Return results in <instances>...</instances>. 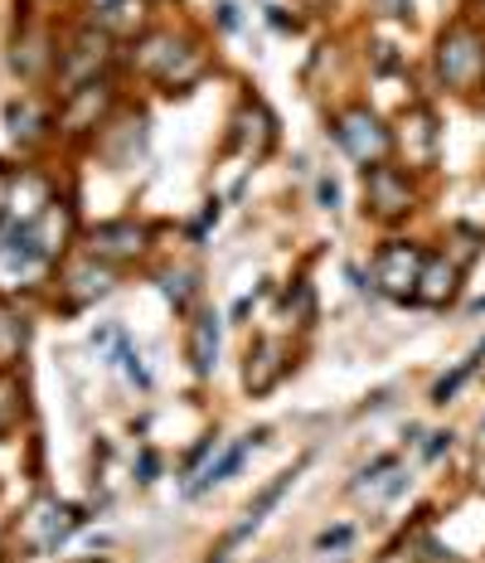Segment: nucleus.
I'll return each instance as SVG.
<instances>
[{"mask_svg":"<svg viewBox=\"0 0 485 563\" xmlns=\"http://www.w3.org/2000/svg\"><path fill=\"white\" fill-rule=\"evenodd\" d=\"M25 340H30V321L15 307L0 301V369H10L20 355H25Z\"/></svg>","mask_w":485,"mask_h":563,"instance_id":"a211bd4d","label":"nucleus"},{"mask_svg":"<svg viewBox=\"0 0 485 563\" xmlns=\"http://www.w3.org/2000/svg\"><path fill=\"white\" fill-rule=\"evenodd\" d=\"M301 472H306V456H301V462H297V466H287V472H282V476H277V481H272V486L263 490V496H257V500H253V506H247V515H243V520H239V525H233L229 544H243V539H247V534H253V530H257V525H263V520H267V510H272V506H277V500H282V496H287V490H291V486H297V476H301Z\"/></svg>","mask_w":485,"mask_h":563,"instance_id":"f3484780","label":"nucleus"},{"mask_svg":"<svg viewBox=\"0 0 485 563\" xmlns=\"http://www.w3.org/2000/svg\"><path fill=\"white\" fill-rule=\"evenodd\" d=\"M136 68L141 74H151V78H161V84L175 92V88L195 84V78L205 74V54H199L195 44L175 40L170 30H156V34H146V40L136 44Z\"/></svg>","mask_w":485,"mask_h":563,"instance_id":"f03ea898","label":"nucleus"},{"mask_svg":"<svg viewBox=\"0 0 485 563\" xmlns=\"http://www.w3.org/2000/svg\"><path fill=\"white\" fill-rule=\"evenodd\" d=\"M112 102H117V92H112L108 78H92V84L64 92V108H58V132H68V136L92 132V126L108 122Z\"/></svg>","mask_w":485,"mask_h":563,"instance_id":"1a4fd4ad","label":"nucleus"},{"mask_svg":"<svg viewBox=\"0 0 485 563\" xmlns=\"http://www.w3.org/2000/svg\"><path fill=\"white\" fill-rule=\"evenodd\" d=\"M5 122H10V136L15 141H34V132H40V117H34V108H25V102H10V112H5Z\"/></svg>","mask_w":485,"mask_h":563,"instance_id":"4be33fe9","label":"nucleus"},{"mask_svg":"<svg viewBox=\"0 0 485 563\" xmlns=\"http://www.w3.org/2000/svg\"><path fill=\"white\" fill-rule=\"evenodd\" d=\"M461 291V263H452L447 253H428V263H422V277H418V297L422 307H447Z\"/></svg>","mask_w":485,"mask_h":563,"instance_id":"4468645a","label":"nucleus"},{"mask_svg":"<svg viewBox=\"0 0 485 563\" xmlns=\"http://www.w3.org/2000/svg\"><path fill=\"white\" fill-rule=\"evenodd\" d=\"M432 438H437V442H428V462H437V456L452 448V432H432Z\"/></svg>","mask_w":485,"mask_h":563,"instance_id":"cd10ccee","label":"nucleus"},{"mask_svg":"<svg viewBox=\"0 0 485 563\" xmlns=\"http://www.w3.org/2000/svg\"><path fill=\"white\" fill-rule=\"evenodd\" d=\"M335 141H340V151L354 161V166H364V170H374V166H384L388 156H394V132H388L384 122L370 112V108H345L335 117Z\"/></svg>","mask_w":485,"mask_h":563,"instance_id":"20e7f679","label":"nucleus"},{"mask_svg":"<svg viewBox=\"0 0 485 563\" xmlns=\"http://www.w3.org/2000/svg\"><path fill=\"white\" fill-rule=\"evenodd\" d=\"M437 74L447 88L471 92L485 84V34L471 25H452L437 40Z\"/></svg>","mask_w":485,"mask_h":563,"instance_id":"7ed1b4c3","label":"nucleus"},{"mask_svg":"<svg viewBox=\"0 0 485 563\" xmlns=\"http://www.w3.org/2000/svg\"><path fill=\"white\" fill-rule=\"evenodd\" d=\"M108 58H112V34L102 25H88V30H78L74 40H68V49H58L54 78L64 84V92H74L82 84H92V78H102Z\"/></svg>","mask_w":485,"mask_h":563,"instance_id":"423d86ee","label":"nucleus"},{"mask_svg":"<svg viewBox=\"0 0 485 563\" xmlns=\"http://www.w3.org/2000/svg\"><path fill=\"white\" fill-rule=\"evenodd\" d=\"M151 233L136 224V219H112V224H98L88 233V257H98V263H136L141 253L151 249Z\"/></svg>","mask_w":485,"mask_h":563,"instance_id":"9d476101","label":"nucleus"},{"mask_svg":"<svg viewBox=\"0 0 485 563\" xmlns=\"http://www.w3.org/2000/svg\"><path fill=\"white\" fill-rule=\"evenodd\" d=\"M263 442H267V432H247L243 442H233V448H223V452H219V462L199 466L195 481H185V496H189V500L209 496V490L223 486V481H229V476H233V472H239V466L247 462V452H253V448H263Z\"/></svg>","mask_w":485,"mask_h":563,"instance_id":"ddd939ff","label":"nucleus"},{"mask_svg":"<svg viewBox=\"0 0 485 563\" xmlns=\"http://www.w3.org/2000/svg\"><path fill=\"white\" fill-rule=\"evenodd\" d=\"M141 486H151V481H156V452H141Z\"/></svg>","mask_w":485,"mask_h":563,"instance_id":"bb28decb","label":"nucleus"},{"mask_svg":"<svg viewBox=\"0 0 485 563\" xmlns=\"http://www.w3.org/2000/svg\"><path fill=\"white\" fill-rule=\"evenodd\" d=\"M272 141H277V126H272V117L263 102H243L239 117H233V132H229V151H239L247 161H263L272 151Z\"/></svg>","mask_w":485,"mask_h":563,"instance_id":"f8f14e48","label":"nucleus"},{"mask_svg":"<svg viewBox=\"0 0 485 563\" xmlns=\"http://www.w3.org/2000/svg\"><path fill=\"white\" fill-rule=\"evenodd\" d=\"M98 25L108 34H126L141 25V0H117V5H102L98 10Z\"/></svg>","mask_w":485,"mask_h":563,"instance_id":"aec40b11","label":"nucleus"},{"mask_svg":"<svg viewBox=\"0 0 485 563\" xmlns=\"http://www.w3.org/2000/svg\"><path fill=\"white\" fill-rule=\"evenodd\" d=\"M214 448H219V438H205V442H199V448H195V452H189V456H185V472H189V476H195V472H199V462H205V456H209V452H214Z\"/></svg>","mask_w":485,"mask_h":563,"instance_id":"a878e982","label":"nucleus"},{"mask_svg":"<svg viewBox=\"0 0 485 563\" xmlns=\"http://www.w3.org/2000/svg\"><path fill=\"white\" fill-rule=\"evenodd\" d=\"M214 563H223V559H214Z\"/></svg>","mask_w":485,"mask_h":563,"instance_id":"2f4dec72","label":"nucleus"},{"mask_svg":"<svg viewBox=\"0 0 485 563\" xmlns=\"http://www.w3.org/2000/svg\"><path fill=\"white\" fill-rule=\"evenodd\" d=\"M219 345H223V321L214 311H199L189 321V360H195V374L209 379L219 369Z\"/></svg>","mask_w":485,"mask_h":563,"instance_id":"dca6fc26","label":"nucleus"},{"mask_svg":"<svg viewBox=\"0 0 485 563\" xmlns=\"http://www.w3.org/2000/svg\"><path fill=\"white\" fill-rule=\"evenodd\" d=\"M82 525V510L64 506V500H34L30 515L20 520V534H25V544L34 549V554H54L58 544H68V534H74Z\"/></svg>","mask_w":485,"mask_h":563,"instance_id":"6e6552de","label":"nucleus"},{"mask_svg":"<svg viewBox=\"0 0 485 563\" xmlns=\"http://www.w3.org/2000/svg\"><path fill=\"white\" fill-rule=\"evenodd\" d=\"M350 539H354L350 525H335V530H326L321 539H316V549H321V554H330V549H350Z\"/></svg>","mask_w":485,"mask_h":563,"instance_id":"b1692460","label":"nucleus"},{"mask_svg":"<svg viewBox=\"0 0 485 563\" xmlns=\"http://www.w3.org/2000/svg\"><path fill=\"white\" fill-rule=\"evenodd\" d=\"M422 263H428V253H422L418 243H404V239L384 243V249L374 253V263H370L374 291H384L388 301H412V297H418Z\"/></svg>","mask_w":485,"mask_h":563,"instance_id":"39448f33","label":"nucleus"},{"mask_svg":"<svg viewBox=\"0 0 485 563\" xmlns=\"http://www.w3.org/2000/svg\"><path fill=\"white\" fill-rule=\"evenodd\" d=\"M316 195H321V209H335V205H340V185L330 180V175H321V180H316Z\"/></svg>","mask_w":485,"mask_h":563,"instance_id":"393cba45","label":"nucleus"},{"mask_svg":"<svg viewBox=\"0 0 485 563\" xmlns=\"http://www.w3.org/2000/svg\"><path fill=\"white\" fill-rule=\"evenodd\" d=\"M49 263L54 257L44 249V239L34 224H20V219H5V224H0V291L34 287Z\"/></svg>","mask_w":485,"mask_h":563,"instance_id":"f257e3e1","label":"nucleus"},{"mask_svg":"<svg viewBox=\"0 0 485 563\" xmlns=\"http://www.w3.org/2000/svg\"><path fill=\"white\" fill-rule=\"evenodd\" d=\"M481 438H485V418H481Z\"/></svg>","mask_w":485,"mask_h":563,"instance_id":"7c9ffc66","label":"nucleus"},{"mask_svg":"<svg viewBox=\"0 0 485 563\" xmlns=\"http://www.w3.org/2000/svg\"><path fill=\"white\" fill-rule=\"evenodd\" d=\"M161 291L175 301L180 311H189V273H165L161 277Z\"/></svg>","mask_w":485,"mask_h":563,"instance_id":"5701e85b","label":"nucleus"},{"mask_svg":"<svg viewBox=\"0 0 485 563\" xmlns=\"http://www.w3.org/2000/svg\"><path fill=\"white\" fill-rule=\"evenodd\" d=\"M58 291H64V307L68 311H82L88 301L108 297V291H112L108 263H98V257H78V263H68L64 277H58Z\"/></svg>","mask_w":485,"mask_h":563,"instance_id":"9b49d317","label":"nucleus"},{"mask_svg":"<svg viewBox=\"0 0 485 563\" xmlns=\"http://www.w3.org/2000/svg\"><path fill=\"white\" fill-rule=\"evenodd\" d=\"M412 205H418V195H412V180L408 170L398 166H374L364 170V209H370L374 219H384V224H398L404 214H412Z\"/></svg>","mask_w":485,"mask_h":563,"instance_id":"0eeeda50","label":"nucleus"},{"mask_svg":"<svg viewBox=\"0 0 485 563\" xmlns=\"http://www.w3.org/2000/svg\"><path fill=\"white\" fill-rule=\"evenodd\" d=\"M78 563H102V559H78Z\"/></svg>","mask_w":485,"mask_h":563,"instance_id":"c756f323","label":"nucleus"},{"mask_svg":"<svg viewBox=\"0 0 485 563\" xmlns=\"http://www.w3.org/2000/svg\"><path fill=\"white\" fill-rule=\"evenodd\" d=\"M282 374H287V350H282L277 340H257V345L247 350L243 389H247V394H267V389H277Z\"/></svg>","mask_w":485,"mask_h":563,"instance_id":"2eb2a0df","label":"nucleus"},{"mask_svg":"<svg viewBox=\"0 0 485 563\" xmlns=\"http://www.w3.org/2000/svg\"><path fill=\"white\" fill-rule=\"evenodd\" d=\"M49 58H58V54L44 49V40H40V34H34V40H25V44H15V68H20V74H25V78H40Z\"/></svg>","mask_w":485,"mask_h":563,"instance_id":"412c9836","label":"nucleus"},{"mask_svg":"<svg viewBox=\"0 0 485 563\" xmlns=\"http://www.w3.org/2000/svg\"><path fill=\"white\" fill-rule=\"evenodd\" d=\"M350 490H354V496H370V490L398 496V490H404V476H398V456H378V462H370Z\"/></svg>","mask_w":485,"mask_h":563,"instance_id":"6ab92c4d","label":"nucleus"},{"mask_svg":"<svg viewBox=\"0 0 485 563\" xmlns=\"http://www.w3.org/2000/svg\"><path fill=\"white\" fill-rule=\"evenodd\" d=\"M92 5H98V10H102V5H117V0H92Z\"/></svg>","mask_w":485,"mask_h":563,"instance_id":"c85d7f7f","label":"nucleus"}]
</instances>
